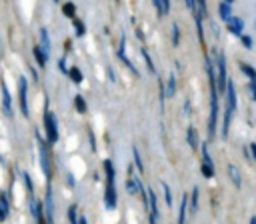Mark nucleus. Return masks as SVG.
Wrapping results in <instances>:
<instances>
[{"mask_svg":"<svg viewBox=\"0 0 256 224\" xmlns=\"http://www.w3.org/2000/svg\"><path fill=\"white\" fill-rule=\"evenodd\" d=\"M104 176H106V184H104V206L108 210H114L118 204V194H116V168L114 162L110 158L104 160Z\"/></svg>","mask_w":256,"mask_h":224,"instance_id":"f257e3e1","label":"nucleus"},{"mask_svg":"<svg viewBox=\"0 0 256 224\" xmlns=\"http://www.w3.org/2000/svg\"><path fill=\"white\" fill-rule=\"evenodd\" d=\"M34 138H36V148H38V164H40V170L44 172L46 176V186L52 184V154H50V146L46 142V138L34 130Z\"/></svg>","mask_w":256,"mask_h":224,"instance_id":"f03ea898","label":"nucleus"},{"mask_svg":"<svg viewBox=\"0 0 256 224\" xmlns=\"http://www.w3.org/2000/svg\"><path fill=\"white\" fill-rule=\"evenodd\" d=\"M42 126H44V134H46V142L48 146H54L58 144V138H60V132H58V118L52 110H44V116H42Z\"/></svg>","mask_w":256,"mask_h":224,"instance_id":"7ed1b4c3","label":"nucleus"},{"mask_svg":"<svg viewBox=\"0 0 256 224\" xmlns=\"http://www.w3.org/2000/svg\"><path fill=\"white\" fill-rule=\"evenodd\" d=\"M214 68H216L214 70L216 72V88H218V94H222L226 88V82H228V78H226V54L224 52H218Z\"/></svg>","mask_w":256,"mask_h":224,"instance_id":"20e7f679","label":"nucleus"},{"mask_svg":"<svg viewBox=\"0 0 256 224\" xmlns=\"http://www.w3.org/2000/svg\"><path fill=\"white\" fill-rule=\"evenodd\" d=\"M18 102H20V112L24 118L30 116V106H28V78L24 74L18 76Z\"/></svg>","mask_w":256,"mask_h":224,"instance_id":"39448f33","label":"nucleus"},{"mask_svg":"<svg viewBox=\"0 0 256 224\" xmlns=\"http://www.w3.org/2000/svg\"><path fill=\"white\" fill-rule=\"evenodd\" d=\"M42 206H44V218H46V224H54V194H52V184L46 186V194H44V200H42Z\"/></svg>","mask_w":256,"mask_h":224,"instance_id":"423d86ee","label":"nucleus"},{"mask_svg":"<svg viewBox=\"0 0 256 224\" xmlns=\"http://www.w3.org/2000/svg\"><path fill=\"white\" fill-rule=\"evenodd\" d=\"M116 56H118V58H120V60H122V62L126 64V68H128V70H130L132 74H136V76H138V70H136V66H134V64H132V60H130V58L126 56V36H124V34L120 36V44H118Z\"/></svg>","mask_w":256,"mask_h":224,"instance_id":"0eeeda50","label":"nucleus"},{"mask_svg":"<svg viewBox=\"0 0 256 224\" xmlns=\"http://www.w3.org/2000/svg\"><path fill=\"white\" fill-rule=\"evenodd\" d=\"M0 90H2V110H4V114H6L8 118H12V116H14V110H12V96H10L8 86H6L4 80L0 82Z\"/></svg>","mask_w":256,"mask_h":224,"instance_id":"6e6552de","label":"nucleus"},{"mask_svg":"<svg viewBox=\"0 0 256 224\" xmlns=\"http://www.w3.org/2000/svg\"><path fill=\"white\" fill-rule=\"evenodd\" d=\"M224 92H226V108H228V110H232V112H236L238 96H236V86H234V82H232V80H228V82H226Z\"/></svg>","mask_w":256,"mask_h":224,"instance_id":"1a4fd4ad","label":"nucleus"},{"mask_svg":"<svg viewBox=\"0 0 256 224\" xmlns=\"http://www.w3.org/2000/svg\"><path fill=\"white\" fill-rule=\"evenodd\" d=\"M226 26H228V32L230 34H234V36H242V32H244V20L242 18H238V16H230V20L226 22Z\"/></svg>","mask_w":256,"mask_h":224,"instance_id":"9d476101","label":"nucleus"},{"mask_svg":"<svg viewBox=\"0 0 256 224\" xmlns=\"http://www.w3.org/2000/svg\"><path fill=\"white\" fill-rule=\"evenodd\" d=\"M38 36H40V50L50 58V50H52V44H50V36H48V30L46 28H40V32H38Z\"/></svg>","mask_w":256,"mask_h":224,"instance_id":"9b49d317","label":"nucleus"},{"mask_svg":"<svg viewBox=\"0 0 256 224\" xmlns=\"http://www.w3.org/2000/svg\"><path fill=\"white\" fill-rule=\"evenodd\" d=\"M226 170H228V178H230V182L234 184V188H240V186H242V176H240L238 166H236V164H228Z\"/></svg>","mask_w":256,"mask_h":224,"instance_id":"f8f14e48","label":"nucleus"},{"mask_svg":"<svg viewBox=\"0 0 256 224\" xmlns=\"http://www.w3.org/2000/svg\"><path fill=\"white\" fill-rule=\"evenodd\" d=\"M186 218H188V194H182L178 208V224H186Z\"/></svg>","mask_w":256,"mask_h":224,"instance_id":"ddd939ff","label":"nucleus"},{"mask_svg":"<svg viewBox=\"0 0 256 224\" xmlns=\"http://www.w3.org/2000/svg\"><path fill=\"white\" fill-rule=\"evenodd\" d=\"M32 54H34V60H36V64L40 66V70H44L46 68V64H48V56L40 50V46L36 44V46H32Z\"/></svg>","mask_w":256,"mask_h":224,"instance_id":"4468645a","label":"nucleus"},{"mask_svg":"<svg viewBox=\"0 0 256 224\" xmlns=\"http://www.w3.org/2000/svg\"><path fill=\"white\" fill-rule=\"evenodd\" d=\"M198 194H200V190H198V186H194L192 192H190V196H188V212L190 214H196L198 212Z\"/></svg>","mask_w":256,"mask_h":224,"instance_id":"2eb2a0df","label":"nucleus"},{"mask_svg":"<svg viewBox=\"0 0 256 224\" xmlns=\"http://www.w3.org/2000/svg\"><path fill=\"white\" fill-rule=\"evenodd\" d=\"M186 142L192 150H198V134H196V128L194 126H188L186 128Z\"/></svg>","mask_w":256,"mask_h":224,"instance_id":"dca6fc26","label":"nucleus"},{"mask_svg":"<svg viewBox=\"0 0 256 224\" xmlns=\"http://www.w3.org/2000/svg\"><path fill=\"white\" fill-rule=\"evenodd\" d=\"M194 20H196V32H198V40H200V44H204V26H202L204 16L198 12V8H194Z\"/></svg>","mask_w":256,"mask_h":224,"instance_id":"f3484780","label":"nucleus"},{"mask_svg":"<svg viewBox=\"0 0 256 224\" xmlns=\"http://www.w3.org/2000/svg\"><path fill=\"white\" fill-rule=\"evenodd\" d=\"M72 104H74V108H76V112H78V114H86L88 104H86V100H84V96H82V94H74Z\"/></svg>","mask_w":256,"mask_h":224,"instance_id":"a211bd4d","label":"nucleus"},{"mask_svg":"<svg viewBox=\"0 0 256 224\" xmlns=\"http://www.w3.org/2000/svg\"><path fill=\"white\" fill-rule=\"evenodd\" d=\"M68 76H70V80H72L76 86H80V84H82V80H84L82 70H80L78 66H70V68H68Z\"/></svg>","mask_w":256,"mask_h":224,"instance_id":"6ab92c4d","label":"nucleus"},{"mask_svg":"<svg viewBox=\"0 0 256 224\" xmlns=\"http://www.w3.org/2000/svg\"><path fill=\"white\" fill-rule=\"evenodd\" d=\"M200 154H202V162L200 164H208V166H214V160L210 156V150H208V142H200Z\"/></svg>","mask_w":256,"mask_h":224,"instance_id":"aec40b11","label":"nucleus"},{"mask_svg":"<svg viewBox=\"0 0 256 224\" xmlns=\"http://www.w3.org/2000/svg\"><path fill=\"white\" fill-rule=\"evenodd\" d=\"M218 14H220V18H222L224 22H228V20H230V16H232V4L220 2V4H218Z\"/></svg>","mask_w":256,"mask_h":224,"instance_id":"412c9836","label":"nucleus"},{"mask_svg":"<svg viewBox=\"0 0 256 224\" xmlns=\"http://www.w3.org/2000/svg\"><path fill=\"white\" fill-rule=\"evenodd\" d=\"M164 88H166V96L168 98H174L176 96V76L174 74L168 76V84H164Z\"/></svg>","mask_w":256,"mask_h":224,"instance_id":"4be33fe9","label":"nucleus"},{"mask_svg":"<svg viewBox=\"0 0 256 224\" xmlns=\"http://www.w3.org/2000/svg\"><path fill=\"white\" fill-rule=\"evenodd\" d=\"M72 26H74V32H76L78 38H82V36L86 34V26H84V22H82L80 18L74 16V18H72Z\"/></svg>","mask_w":256,"mask_h":224,"instance_id":"5701e85b","label":"nucleus"},{"mask_svg":"<svg viewBox=\"0 0 256 224\" xmlns=\"http://www.w3.org/2000/svg\"><path fill=\"white\" fill-rule=\"evenodd\" d=\"M140 54H142V58H144V62H146V68H148V72L156 74V66H154V62H152V58H150V54H148V50H146L144 46L140 48Z\"/></svg>","mask_w":256,"mask_h":224,"instance_id":"b1692460","label":"nucleus"},{"mask_svg":"<svg viewBox=\"0 0 256 224\" xmlns=\"http://www.w3.org/2000/svg\"><path fill=\"white\" fill-rule=\"evenodd\" d=\"M20 176H22V182L26 184V192H28V198H32V196H34V184H32V178H30V174H28V172H22Z\"/></svg>","mask_w":256,"mask_h":224,"instance_id":"393cba45","label":"nucleus"},{"mask_svg":"<svg viewBox=\"0 0 256 224\" xmlns=\"http://www.w3.org/2000/svg\"><path fill=\"white\" fill-rule=\"evenodd\" d=\"M66 216H68V222H70V224H78V218H80V216H78V206H76V204H70Z\"/></svg>","mask_w":256,"mask_h":224,"instance_id":"a878e982","label":"nucleus"},{"mask_svg":"<svg viewBox=\"0 0 256 224\" xmlns=\"http://www.w3.org/2000/svg\"><path fill=\"white\" fill-rule=\"evenodd\" d=\"M62 14L72 20V18L76 16V6H74L72 2H64V4H62Z\"/></svg>","mask_w":256,"mask_h":224,"instance_id":"bb28decb","label":"nucleus"},{"mask_svg":"<svg viewBox=\"0 0 256 224\" xmlns=\"http://www.w3.org/2000/svg\"><path fill=\"white\" fill-rule=\"evenodd\" d=\"M160 184H162V190H164V202H166L168 208H172V190H170V186H168L164 180H162Z\"/></svg>","mask_w":256,"mask_h":224,"instance_id":"cd10ccee","label":"nucleus"},{"mask_svg":"<svg viewBox=\"0 0 256 224\" xmlns=\"http://www.w3.org/2000/svg\"><path fill=\"white\" fill-rule=\"evenodd\" d=\"M132 158H134V164H136L138 172H144V164H142V160H140V152H138L136 146H132Z\"/></svg>","mask_w":256,"mask_h":224,"instance_id":"c85d7f7f","label":"nucleus"},{"mask_svg":"<svg viewBox=\"0 0 256 224\" xmlns=\"http://www.w3.org/2000/svg\"><path fill=\"white\" fill-rule=\"evenodd\" d=\"M240 70L248 76V80H252V78H256V70L250 66V64H246V62H240Z\"/></svg>","mask_w":256,"mask_h":224,"instance_id":"c756f323","label":"nucleus"},{"mask_svg":"<svg viewBox=\"0 0 256 224\" xmlns=\"http://www.w3.org/2000/svg\"><path fill=\"white\" fill-rule=\"evenodd\" d=\"M180 44V26L178 22L172 24V46H178Z\"/></svg>","mask_w":256,"mask_h":224,"instance_id":"7c9ffc66","label":"nucleus"},{"mask_svg":"<svg viewBox=\"0 0 256 224\" xmlns=\"http://www.w3.org/2000/svg\"><path fill=\"white\" fill-rule=\"evenodd\" d=\"M200 172H202V176H204L206 180L214 178V166H208V164H200Z\"/></svg>","mask_w":256,"mask_h":224,"instance_id":"2f4dec72","label":"nucleus"},{"mask_svg":"<svg viewBox=\"0 0 256 224\" xmlns=\"http://www.w3.org/2000/svg\"><path fill=\"white\" fill-rule=\"evenodd\" d=\"M86 134H88V140H90V148H92V152H96L98 150V146H96V136H94V130L88 126L86 128Z\"/></svg>","mask_w":256,"mask_h":224,"instance_id":"473e14b6","label":"nucleus"},{"mask_svg":"<svg viewBox=\"0 0 256 224\" xmlns=\"http://www.w3.org/2000/svg\"><path fill=\"white\" fill-rule=\"evenodd\" d=\"M240 40H242V44H244V48H246V50H250V48L254 46L252 38H250V36H246V34H242V36H240Z\"/></svg>","mask_w":256,"mask_h":224,"instance_id":"72a5a7b5","label":"nucleus"},{"mask_svg":"<svg viewBox=\"0 0 256 224\" xmlns=\"http://www.w3.org/2000/svg\"><path fill=\"white\" fill-rule=\"evenodd\" d=\"M0 204L10 212V198L6 196V192H0Z\"/></svg>","mask_w":256,"mask_h":224,"instance_id":"f704fd0d","label":"nucleus"},{"mask_svg":"<svg viewBox=\"0 0 256 224\" xmlns=\"http://www.w3.org/2000/svg\"><path fill=\"white\" fill-rule=\"evenodd\" d=\"M248 88H250V96H252V100L256 102V78H252V80L248 82Z\"/></svg>","mask_w":256,"mask_h":224,"instance_id":"c9c22d12","label":"nucleus"},{"mask_svg":"<svg viewBox=\"0 0 256 224\" xmlns=\"http://www.w3.org/2000/svg\"><path fill=\"white\" fill-rule=\"evenodd\" d=\"M8 216H10V212L0 204V224H2V222H6V220H8Z\"/></svg>","mask_w":256,"mask_h":224,"instance_id":"e433bc0d","label":"nucleus"},{"mask_svg":"<svg viewBox=\"0 0 256 224\" xmlns=\"http://www.w3.org/2000/svg\"><path fill=\"white\" fill-rule=\"evenodd\" d=\"M152 4H154V8H156L158 16L162 18V16H164V12H162V2H160V0H152Z\"/></svg>","mask_w":256,"mask_h":224,"instance_id":"4c0bfd02","label":"nucleus"},{"mask_svg":"<svg viewBox=\"0 0 256 224\" xmlns=\"http://www.w3.org/2000/svg\"><path fill=\"white\" fill-rule=\"evenodd\" d=\"M58 66H60V70H62V72H66V74H68V66H66V58H64V56L58 60Z\"/></svg>","mask_w":256,"mask_h":224,"instance_id":"58836bf2","label":"nucleus"},{"mask_svg":"<svg viewBox=\"0 0 256 224\" xmlns=\"http://www.w3.org/2000/svg\"><path fill=\"white\" fill-rule=\"evenodd\" d=\"M160 2H162V12H164V14H168V12H170V4H172V2H170V0H160Z\"/></svg>","mask_w":256,"mask_h":224,"instance_id":"ea45409f","label":"nucleus"},{"mask_svg":"<svg viewBox=\"0 0 256 224\" xmlns=\"http://www.w3.org/2000/svg\"><path fill=\"white\" fill-rule=\"evenodd\" d=\"M66 176H68V178H66V184H68V186H74V184H76V178H74L70 172H68Z\"/></svg>","mask_w":256,"mask_h":224,"instance_id":"a19ab883","label":"nucleus"},{"mask_svg":"<svg viewBox=\"0 0 256 224\" xmlns=\"http://www.w3.org/2000/svg\"><path fill=\"white\" fill-rule=\"evenodd\" d=\"M182 110H184V114H186V116H190V100H186V102H184V108H182Z\"/></svg>","mask_w":256,"mask_h":224,"instance_id":"79ce46f5","label":"nucleus"},{"mask_svg":"<svg viewBox=\"0 0 256 224\" xmlns=\"http://www.w3.org/2000/svg\"><path fill=\"white\" fill-rule=\"evenodd\" d=\"M250 156L256 160V142H252V144H250Z\"/></svg>","mask_w":256,"mask_h":224,"instance_id":"37998d69","label":"nucleus"},{"mask_svg":"<svg viewBox=\"0 0 256 224\" xmlns=\"http://www.w3.org/2000/svg\"><path fill=\"white\" fill-rule=\"evenodd\" d=\"M108 76H110V80H112V82H116V78H114V72H112V68H108Z\"/></svg>","mask_w":256,"mask_h":224,"instance_id":"c03bdc74","label":"nucleus"},{"mask_svg":"<svg viewBox=\"0 0 256 224\" xmlns=\"http://www.w3.org/2000/svg\"><path fill=\"white\" fill-rule=\"evenodd\" d=\"M78 224H88V218H84V216H80V218H78Z\"/></svg>","mask_w":256,"mask_h":224,"instance_id":"a18cd8bd","label":"nucleus"},{"mask_svg":"<svg viewBox=\"0 0 256 224\" xmlns=\"http://www.w3.org/2000/svg\"><path fill=\"white\" fill-rule=\"evenodd\" d=\"M250 224H256V216H252V218H250Z\"/></svg>","mask_w":256,"mask_h":224,"instance_id":"49530a36","label":"nucleus"},{"mask_svg":"<svg viewBox=\"0 0 256 224\" xmlns=\"http://www.w3.org/2000/svg\"><path fill=\"white\" fill-rule=\"evenodd\" d=\"M224 2H226V4H232V2H234V0H224Z\"/></svg>","mask_w":256,"mask_h":224,"instance_id":"de8ad7c7","label":"nucleus"},{"mask_svg":"<svg viewBox=\"0 0 256 224\" xmlns=\"http://www.w3.org/2000/svg\"><path fill=\"white\" fill-rule=\"evenodd\" d=\"M0 56H2V48H0Z\"/></svg>","mask_w":256,"mask_h":224,"instance_id":"09e8293b","label":"nucleus"},{"mask_svg":"<svg viewBox=\"0 0 256 224\" xmlns=\"http://www.w3.org/2000/svg\"><path fill=\"white\" fill-rule=\"evenodd\" d=\"M54 2H58V0H54Z\"/></svg>","mask_w":256,"mask_h":224,"instance_id":"8fccbe9b","label":"nucleus"},{"mask_svg":"<svg viewBox=\"0 0 256 224\" xmlns=\"http://www.w3.org/2000/svg\"><path fill=\"white\" fill-rule=\"evenodd\" d=\"M0 192H2V190H0Z\"/></svg>","mask_w":256,"mask_h":224,"instance_id":"3c124183","label":"nucleus"}]
</instances>
